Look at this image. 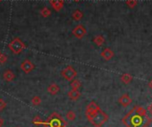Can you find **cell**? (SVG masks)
I'll list each match as a JSON object with an SVG mask.
<instances>
[{"label":"cell","mask_w":152,"mask_h":127,"mask_svg":"<svg viewBox=\"0 0 152 127\" xmlns=\"http://www.w3.org/2000/svg\"><path fill=\"white\" fill-rule=\"evenodd\" d=\"M87 118L91 123V124L93 126H95V127H101L108 120V116L104 111H102L101 108H100L99 110H98L94 114L88 116Z\"/></svg>","instance_id":"cell-1"},{"label":"cell","mask_w":152,"mask_h":127,"mask_svg":"<svg viewBox=\"0 0 152 127\" xmlns=\"http://www.w3.org/2000/svg\"><path fill=\"white\" fill-rule=\"evenodd\" d=\"M44 126L46 127H65L66 122L64 120L61 115L56 112L52 113L46 121H44Z\"/></svg>","instance_id":"cell-2"},{"label":"cell","mask_w":152,"mask_h":127,"mask_svg":"<svg viewBox=\"0 0 152 127\" xmlns=\"http://www.w3.org/2000/svg\"><path fill=\"white\" fill-rule=\"evenodd\" d=\"M8 48L11 50V52L13 53L19 54V53H21L26 48V45H25V44L19 37H15L8 44Z\"/></svg>","instance_id":"cell-3"},{"label":"cell","mask_w":152,"mask_h":127,"mask_svg":"<svg viewBox=\"0 0 152 127\" xmlns=\"http://www.w3.org/2000/svg\"><path fill=\"white\" fill-rule=\"evenodd\" d=\"M61 76L66 81L71 82L72 80H73L76 77V76H77V71L74 70V68L68 65L65 69H64L61 71Z\"/></svg>","instance_id":"cell-4"},{"label":"cell","mask_w":152,"mask_h":127,"mask_svg":"<svg viewBox=\"0 0 152 127\" xmlns=\"http://www.w3.org/2000/svg\"><path fill=\"white\" fill-rule=\"evenodd\" d=\"M86 34H87V30H86L85 27L82 24L77 25L72 29V35L78 39L83 38L86 36Z\"/></svg>","instance_id":"cell-5"},{"label":"cell","mask_w":152,"mask_h":127,"mask_svg":"<svg viewBox=\"0 0 152 127\" xmlns=\"http://www.w3.org/2000/svg\"><path fill=\"white\" fill-rule=\"evenodd\" d=\"M21 70L25 73V74H29L30 72H31L34 69H35V65L30 60H24L20 66Z\"/></svg>","instance_id":"cell-6"},{"label":"cell","mask_w":152,"mask_h":127,"mask_svg":"<svg viewBox=\"0 0 152 127\" xmlns=\"http://www.w3.org/2000/svg\"><path fill=\"white\" fill-rule=\"evenodd\" d=\"M100 108L99 106L95 102V101H91L89 103V105L87 106L86 108V116H90V115H92L94 114L95 112H97L98 110H99Z\"/></svg>","instance_id":"cell-7"},{"label":"cell","mask_w":152,"mask_h":127,"mask_svg":"<svg viewBox=\"0 0 152 127\" xmlns=\"http://www.w3.org/2000/svg\"><path fill=\"white\" fill-rule=\"evenodd\" d=\"M49 4L52 6L53 9L56 12H59L63 9L64 6V0H49Z\"/></svg>","instance_id":"cell-8"},{"label":"cell","mask_w":152,"mask_h":127,"mask_svg":"<svg viewBox=\"0 0 152 127\" xmlns=\"http://www.w3.org/2000/svg\"><path fill=\"white\" fill-rule=\"evenodd\" d=\"M119 103L123 106V107H128L131 103H132V98L128 95V94H123L120 98H119Z\"/></svg>","instance_id":"cell-9"},{"label":"cell","mask_w":152,"mask_h":127,"mask_svg":"<svg viewBox=\"0 0 152 127\" xmlns=\"http://www.w3.org/2000/svg\"><path fill=\"white\" fill-rule=\"evenodd\" d=\"M114 55H115V53L110 48H105L101 52V57L105 60H110L114 57Z\"/></svg>","instance_id":"cell-10"},{"label":"cell","mask_w":152,"mask_h":127,"mask_svg":"<svg viewBox=\"0 0 152 127\" xmlns=\"http://www.w3.org/2000/svg\"><path fill=\"white\" fill-rule=\"evenodd\" d=\"M68 97L71 100H77L81 97V93L79 90H73L72 89L71 91L68 92Z\"/></svg>","instance_id":"cell-11"},{"label":"cell","mask_w":152,"mask_h":127,"mask_svg":"<svg viewBox=\"0 0 152 127\" xmlns=\"http://www.w3.org/2000/svg\"><path fill=\"white\" fill-rule=\"evenodd\" d=\"M3 78L5 81L7 82H12L14 81V79L15 78V75L14 74V72L10 70H7L4 74H3Z\"/></svg>","instance_id":"cell-12"},{"label":"cell","mask_w":152,"mask_h":127,"mask_svg":"<svg viewBox=\"0 0 152 127\" xmlns=\"http://www.w3.org/2000/svg\"><path fill=\"white\" fill-rule=\"evenodd\" d=\"M47 91H48V93L49 94H51V95H56V94L59 93L60 88H59V86H58L56 84L53 83V84H50V85H48Z\"/></svg>","instance_id":"cell-13"},{"label":"cell","mask_w":152,"mask_h":127,"mask_svg":"<svg viewBox=\"0 0 152 127\" xmlns=\"http://www.w3.org/2000/svg\"><path fill=\"white\" fill-rule=\"evenodd\" d=\"M132 112L136 115H139L140 116H147V111L145 108H143L142 107H140V106H136L135 108H133V109H132Z\"/></svg>","instance_id":"cell-14"},{"label":"cell","mask_w":152,"mask_h":127,"mask_svg":"<svg viewBox=\"0 0 152 127\" xmlns=\"http://www.w3.org/2000/svg\"><path fill=\"white\" fill-rule=\"evenodd\" d=\"M132 76L128 73H124L121 76V81L125 85L130 84L132 82Z\"/></svg>","instance_id":"cell-15"},{"label":"cell","mask_w":152,"mask_h":127,"mask_svg":"<svg viewBox=\"0 0 152 127\" xmlns=\"http://www.w3.org/2000/svg\"><path fill=\"white\" fill-rule=\"evenodd\" d=\"M72 17L73 20L77 21V22H78V21H81V20L83 18V13L82 11H80V10H75V11L72 13Z\"/></svg>","instance_id":"cell-16"},{"label":"cell","mask_w":152,"mask_h":127,"mask_svg":"<svg viewBox=\"0 0 152 127\" xmlns=\"http://www.w3.org/2000/svg\"><path fill=\"white\" fill-rule=\"evenodd\" d=\"M93 42H94L98 46H101V45L105 43V38H104V37H103V36H101V35H98V36H96V37H94Z\"/></svg>","instance_id":"cell-17"},{"label":"cell","mask_w":152,"mask_h":127,"mask_svg":"<svg viewBox=\"0 0 152 127\" xmlns=\"http://www.w3.org/2000/svg\"><path fill=\"white\" fill-rule=\"evenodd\" d=\"M70 85H71L72 89H73V90H79L80 87L82 86V83L78 79H73V80L71 81Z\"/></svg>","instance_id":"cell-18"},{"label":"cell","mask_w":152,"mask_h":127,"mask_svg":"<svg viewBox=\"0 0 152 127\" xmlns=\"http://www.w3.org/2000/svg\"><path fill=\"white\" fill-rule=\"evenodd\" d=\"M32 123L34 125L36 126H39V125H44V120L39 116H36L33 120H32Z\"/></svg>","instance_id":"cell-19"},{"label":"cell","mask_w":152,"mask_h":127,"mask_svg":"<svg viewBox=\"0 0 152 127\" xmlns=\"http://www.w3.org/2000/svg\"><path fill=\"white\" fill-rule=\"evenodd\" d=\"M66 119L68 121H74L76 119V114H75V112L72 111V110H69L66 113Z\"/></svg>","instance_id":"cell-20"},{"label":"cell","mask_w":152,"mask_h":127,"mask_svg":"<svg viewBox=\"0 0 152 127\" xmlns=\"http://www.w3.org/2000/svg\"><path fill=\"white\" fill-rule=\"evenodd\" d=\"M40 14H41V16H42V17L47 18V17L50 16L51 12H50V10H49L48 7H43V8L40 10Z\"/></svg>","instance_id":"cell-21"},{"label":"cell","mask_w":152,"mask_h":127,"mask_svg":"<svg viewBox=\"0 0 152 127\" xmlns=\"http://www.w3.org/2000/svg\"><path fill=\"white\" fill-rule=\"evenodd\" d=\"M31 104H32L33 106H39V105L41 104V98H40L39 96H34V97L31 99Z\"/></svg>","instance_id":"cell-22"},{"label":"cell","mask_w":152,"mask_h":127,"mask_svg":"<svg viewBox=\"0 0 152 127\" xmlns=\"http://www.w3.org/2000/svg\"><path fill=\"white\" fill-rule=\"evenodd\" d=\"M126 5L130 7V8H133L138 5V1L137 0H127L126 1Z\"/></svg>","instance_id":"cell-23"},{"label":"cell","mask_w":152,"mask_h":127,"mask_svg":"<svg viewBox=\"0 0 152 127\" xmlns=\"http://www.w3.org/2000/svg\"><path fill=\"white\" fill-rule=\"evenodd\" d=\"M7 61V56L5 53H0V64H5Z\"/></svg>","instance_id":"cell-24"},{"label":"cell","mask_w":152,"mask_h":127,"mask_svg":"<svg viewBox=\"0 0 152 127\" xmlns=\"http://www.w3.org/2000/svg\"><path fill=\"white\" fill-rule=\"evenodd\" d=\"M7 102L3 100V99H0V111L4 110L7 108Z\"/></svg>","instance_id":"cell-25"},{"label":"cell","mask_w":152,"mask_h":127,"mask_svg":"<svg viewBox=\"0 0 152 127\" xmlns=\"http://www.w3.org/2000/svg\"><path fill=\"white\" fill-rule=\"evenodd\" d=\"M148 111L150 114H152V102L148 106Z\"/></svg>","instance_id":"cell-26"},{"label":"cell","mask_w":152,"mask_h":127,"mask_svg":"<svg viewBox=\"0 0 152 127\" xmlns=\"http://www.w3.org/2000/svg\"><path fill=\"white\" fill-rule=\"evenodd\" d=\"M3 124H4V120H3V118L0 117V127H2Z\"/></svg>","instance_id":"cell-27"},{"label":"cell","mask_w":152,"mask_h":127,"mask_svg":"<svg viewBox=\"0 0 152 127\" xmlns=\"http://www.w3.org/2000/svg\"><path fill=\"white\" fill-rule=\"evenodd\" d=\"M148 87L152 90V79L149 81V83H148Z\"/></svg>","instance_id":"cell-28"},{"label":"cell","mask_w":152,"mask_h":127,"mask_svg":"<svg viewBox=\"0 0 152 127\" xmlns=\"http://www.w3.org/2000/svg\"><path fill=\"white\" fill-rule=\"evenodd\" d=\"M74 1H75V2H79V1H80V0H74Z\"/></svg>","instance_id":"cell-29"},{"label":"cell","mask_w":152,"mask_h":127,"mask_svg":"<svg viewBox=\"0 0 152 127\" xmlns=\"http://www.w3.org/2000/svg\"><path fill=\"white\" fill-rule=\"evenodd\" d=\"M0 2H1V0H0Z\"/></svg>","instance_id":"cell-30"},{"label":"cell","mask_w":152,"mask_h":127,"mask_svg":"<svg viewBox=\"0 0 152 127\" xmlns=\"http://www.w3.org/2000/svg\"><path fill=\"white\" fill-rule=\"evenodd\" d=\"M0 53H1V52H0Z\"/></svg>","instance_id":"cell-31"}]
</instances>
